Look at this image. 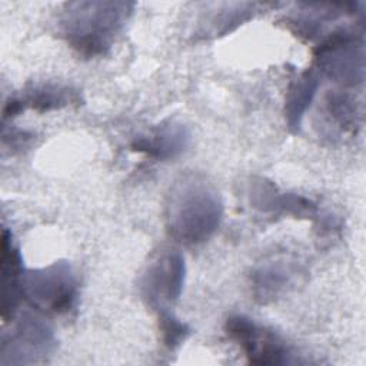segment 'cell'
<instances>
[{"label": "cell", "mask_w": 366, "mask_h": 366, "mask_svg": "<svg viewBox=\"0 0 366 366\" xmlns=\"http://www.w3.org/2000/svg\"><path fill=\"white\" fill-rule=\"evenodd\" d=\"M222 203L206 179L189 174L177 182L167 203V224L173 237L184 243L206 240L219 226Z\"/></svg>", "instance_id": "6da1fadb"}, {"label": "cell", "mask_w": 366, "mask_h": 366, "mask_svg": "<svg viewBox=\"0 0 366 366\" xmlns=\"http://www.w3.org/2000/svg\"><path fill=\"white\" fill-rule=\"evenodd\" d=\"M67 14L66 33L74 47L96 54L109 46L112 36L122 26L124 3H76Z\"/></svg>", "instance_id": "7a4b0ae2"}, {"label": "cell", "mask_w": 366, "mask_h": 366, "mask_svg": "<svg viewBox=\"0 0 366 366\" xmlns=\"http://www.w3.org/2000/svg\"><path fill=\"white\" fill-rule=\"evenodd\" d=\"M20 286L34 305L53 312L67 310L74 300V280L66 263L27 273Z\"/></svg>", "instance_id": "3957f363"}, {"label": "cell", "mask_w": 366, "mask_h": 366, "mask_svg": "<svg viewBox=\"0 0 366 366\" xmlns=\"http://www.w3.org/2000/svg\"><path fill=\"white\" fill-rule=\"evenodd\" d=\"M316 59L330 77L345 84H356L363 80L362 43L346 30L333 33L319 47Z\"/></svg>", "instance_id": "277c9868"}, {"label": "cell", "mask_w": 366, "mask_h": 366, "mask_svg": "<svg viewBox=\"0 0 366 366\" xmlns=\"http://www.w3.org/2000/svg\"><path fill=\"white\" fill-rule=\"evenodd\" d=\"M226 332L243 347L250 363L280 365L286 362L289 353L282 339L252 319L232 316L226 322Z\"/></svg>", "instance_id": "5b68a950"}, {"label": "cell", "mask_w": 366, "mask_h": 366, "mask_svg": "<svg viewBox=\"0 0 366 366\" xmlns=\"http://www.w3.org/2000/svg\"><path fill=\"white\" fill-rule=\"evenodd\" d=\"M184 282V259L176 250L162 253L147 269L143 277V295L157 310L177 300Z\"/></svg>", "instance_id": "8992f818"}, {"label": "cell", "mask_w": 366, "mask_h": 366, "mask_svg": "<svg viewBox=\"0 0 366 366\" xmlns=\"http://www.w3.org/2000/svg\"><path fill=\"white\" fill-rule=\"evenodd\" d=\"M189 136L183 126L170 124L160 129L150 137H140L133 143V149L143 152L150 157L166 160L182 153L187 144Z\"/></svg>", "instance_id": "52a82bcc"}, {"label": "cell", "mask_w": 366, "mask_h": 366, "mask_svg": "<svg viewBox=\"0 0 366 366\" xmlns=\"http://www.w3.org/2000/svg\"><path fill=\"white\" fill-rule=\"evenodd\" d=\"M317 86H319V80L313 70L305 71L290 86L287 100H286V117L290 129L293 130L299 129L302 116L307 109V106L310 104Z\"/></svg>", "instance_id": "ba28073f"}, {"label": "cell", "mask_w": 366, "mask_h": 366, "mask_svg": "<svg viewBox=\"0 0 366 366\" xmlns=\"http://www.w3.org/2000/svg\"><path fill=\"white\" fill-rule=\"evenodd\" d=\"M159 326L163 342L167 347H176L184 340L189 333L187 326L176 319L170 312H167V309L159 310Z\"/></svg>", "instance_id": "9c48e42d"}, {"label": "cell", "mask_w": 366, "mask_h": 366, "mask_svg": "<svg viewBox=\"0 0 366 366\" xmlns=\"http://www.w3.org/2000/svg\"><path fill=\"white\" fill-rule=\"evenodd\" d=\"M329 110L335 116V119L343 124L345 127H353L356 124V106L349 96L345 94H333L329 99Z\"/></svg>", "instance_id": "30bf717a"}, {"label": "cell", "mask_w": 366, "mask_h": 366, "mask_svg": "<svg viewBox=\"0 0 366 366\" xmlns=\"http://www.w3.org/2000/svg\"><path fill=\"white\" fill-rule=\"evenodd\" d=\"M29 102L37 110L44 112V110L56 109L66 104L67 97H66V92H61L57 89H39L33 92V94L29 97Z\"/></svg>", "instance_id": "8fae6325"}]
</instances>
